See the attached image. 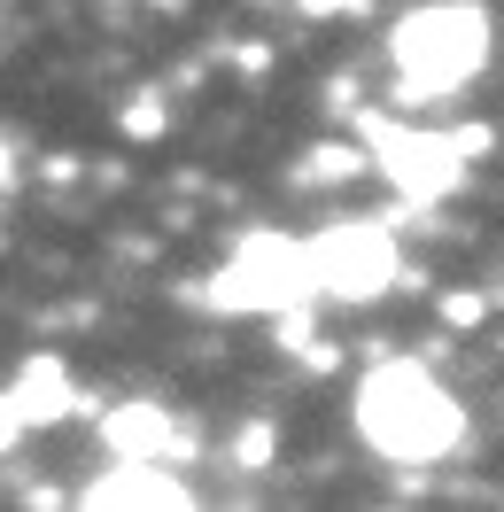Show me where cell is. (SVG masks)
Returning <instances> with one entry per match:
<instances>
[{
	"label": "cell",
	"mask_w": 504,
	"mask_h": 512,
	"mask_svg": "<svg viewBox=\"0 0 504 512\" xmlns=\"http://www.w3.org/2000/svg\"><path fill=\"white\" fill-rule=\"evenodd\" d=\"M349 419H357V435H365L380 458H396V466H435V458H450L458 435H466L458 396H450L419 357H380L373 373L357 381V396H349Z\"/></svg>",
	"instance_id": "1"
},
{
	"label": "cell",
	"mask_w": 504,
	"mask_h": 512,
	"mask_svg": "<svg viewBox=\"0 0 504 512\" xmlns=\"http://www.w3.org/2000/svg\"><path fill=\"white\" fill-rule=\"evenodd\" d=\"M489 47H497L489 8H473V0H427V8H411L404 24L388 32V55L404 70V101H419V94L435 101V94L473 86L481 63H489Z\"/></svg>",
	"instance_id": "2"
},
{
	"label": "cell",
	"mask_w": 504,
	"mask_h": 512,
	"mask_svg": "<svg viewBox=\"0 0 504 512\" xmlns=\"http://www.w3.org/2000/svg\"><path fill=\"white\" fill-rule=\"evenodd\" d=\"M303 280L318 295H334V303H373V295L396 288V241H388V225L373 218H342L326 225L318 241H303Z\"/></svg>",
	"instance_id": "3"
},
{
	"label": "cell",
	"mask_w": 504,
	"mask_h": 512,
	"mask_svg": "<svg viewBox=\"0 0 504 512\" xmlns=\"http://www.w3.org/2000/svg\"><path fill=\"white\" fill-rule=\"evenodd\" d=\"M365 140H373L380 171H388V187L404 194V202H450V194L466 187V148L450 132H411V125L365 117Z\"/></svg>",
	"instance_id": "4"
},
{
	"label": "cell",
	"mask_w": 504,
	"mask_h": 512,
	"mask_svg": "<svg viewBox=\"0 0 504 512\" xmlns=\"http://www.w3.org/2000/svg\"><path fill=\"white\" fill-rule=\"evenodd\" d=\"M303 295H311V280H303V249H295L287 233H249L241 256L210 280V303H218V311H287V303H303Z\"/></svg>",
	"instance_id": "5"
},
{
	"label": "cell",
	"mask_w": 504,
	"mask_h": 512,
	"mask_svg": "<svg viewBox=\"0 0 504 512\" xmlns=\"http://www.w3.org/2000/svg\"><path fill=\"white\" fill-rule=\"evenodd\" d=\"M101 435H109L117 458H163V466H187L194 458V427L179 412H163V404H117L101 419Z\"/></svg>",
	"instance_id": "6"
},
{
	"label": "cell",
	"mask_w": 504,
	"mask_h": 512,
	"mask_svg": "<svg viewBox=\"0 0 504 512\" xmlns=\"http://www.w3.org/2000/svg\"><path fill=\"white\" fill-rule=\"evenodd\" d=\"M86 505H132V512H179L194 505V489L179 481V466L163 458H117L101 481H86Z\"/></svg>",
	"instance_id": "7"
},
{
	"label": "cell",
	"mask_w": 504,
	"mask_h": 512,
	"mask_svg": "<svg viewBox=\"0 0 504 512\" xmlns=\"http://www.w3.org/2000/svg\"><path fill=\"white\" fill-rule=\"evenodd\" d=\"M16 412H24V427H47V419H70V412H86V396H78V381H70V365L55 350H39L24 357V373H16Z\"/></svg>",
	"instance_id": "8"
},
{
	"label": "cell",
	"mask_w": 504,
	"mask_h": 512,
	"mask_svg": "<svg viewBox=\"0 0 504 512\" xmlns=\"http://www.w3.org/2000/svg\"><path fill=\"white\" fill-rule=\"evenodd\" d=\"M272 450H280L272 419H249V427L233 435V466H241V474H264V466H272Z\"/></svg>",
	"instance_id": "9"
},
{
	"label": "cell",
	"mask_w": 504,
	"mask_h": 512,
	"mask_svg": "<svg viewBox=\"0 0 504 512\" xmlns=\"http://www.w3.org/2000/svg\"><path fill=\"white\" fill-rule=\"evenodd\" d=\"M357 171V148H311V163L295 171V179H311V187H326V179H349Z\"/></svg>",
	"instance_id": "10"
},
{
	"label": "cell",
	"mask_w": 504,
	"mask_h": 512,
	"mask_svg": "<svg viewBox=\"0 0 504 512\" xmlns=\"http://www.w3.org/2000/svg\"><path fill=\"white\" fill-rule=\"evenodd\" d=\"M163 125H171V109H163V94H132V109H125V132H132V140H156Z\"/></svg>",
	"instance_id": "11"
},
{
	"label": "cell",
	"mask_w": 504,
	"mask_h": 512,
	"mask_svg": "<svg viewBox=\"0 0 504 512\" xmlns=\"http://www.w3.org/2000/svg\"><path fill=\"white\" fill-rule=\"evenodd\" d=\"M16 435H24V412H16V396H8V388H0V458H8V450H16Z\"/></svg>",
	"instance_id": "12"
},
{
	"label": "cell",
	"mask_w": 504,
	"mask_h": 512,
	"mask_svg": "<svg viewBox=\"0 0 504 512\" xmlns=\"http://www.w3.org/2000/svg\"><path fill=\"white\" fill-rule=\"evenodd\" d=\"M481 311H489L481 295H450V303H442V319H450V326H481Z\"/></svg>",
	"instance_id": "13"
},
{
	"label": "cell",
	"mask_w": 504,
	"mask_h": 512,
	"mask_svg": "<svg viewBox=\"0 0 504 512\" xmlns=\"http://www.w3.org/2000/svg\"><path fill=\"white\" fill-rule=\"evenodd\" d=\"M295 8H303V16H357L365 0H295Z\"/></svg>",
	"instance_id": "14"
},
{
	"label": "cell",
	"mask_w": 504,
	"mask_h": 512,
	"mask_svg": "<svg viewBox=\"0 0 504 512\" xmlns=\"http://www.w3.org/2000/svg\"><path fill=\"white\" fill-rule=\"evenodd\" d=\"M0 187H16V156L8 148H0Z\"/></svg>",
	"instance_id": "15"
},
{
	"label": "cell",
	"mask_w": 504,
	"mask_h": 512,
	"mask_svg": "<svg viewBox=\"0 0 504 512\" xmlns=\"http://www.w3.org/2000/svg\"><path fill=\"white\" fill-rule=\"evenodd\" d=\"M156 8H179V0H156Z\"/></svg>",
	"instance_id": "16"
}]
</instances>
